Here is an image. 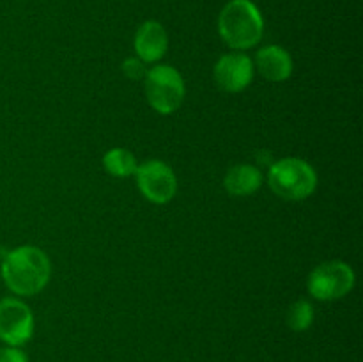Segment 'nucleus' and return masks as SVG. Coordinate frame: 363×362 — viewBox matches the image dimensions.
<instances>
[{"mask_svg": "<svg viewBox=\"0 0 363 362\" xmlns=\"http://www.w3.org/2000/svg\"><path fill=\"white\" fill-rule=\"evenodd\" d=\"M269 188L286 201H303L318 188L314 167L301 158H282L269 165Z\"/></svg>", "mask_w": 363, "mask_h": 362, "instance_id": "nucleus-3", "label": "nucleus"}, {"mask_svg": "<svg viewBox=\"0 0 363 362\" xmlns=\"http://www.w3.org/2000/svg\"><path fill=\"white\" fill-rule=\"evenodd\" d=\"M213 75L222 91L240 92L247 89L254 78V62L245 53H227L216 60Z\"/></svg>", "mask_w": 363, "mask_h": 362, "instance_id": "nucleus-8", "label": "nucleus"}, {"mask_svg": "<svg viewBox=\"0 0 363 362\" xmlns=\"http://www.w3.org/2000/svg\"><path fill=\"white\" fill-rule=\"evenodd\" d=\"M220 38L234 50L257 45L264 32V20L250 0H230L218 16Z\"/></svg>", "mask_w": 363, "mask_h": 362, "instance_id": "nucleus-2", "label": "nucleus"}, {"mask_svg": "<svg viewBox=\"0 0 363 362\" xmlns=\"http://www.w3.org/2000/svg\"><path fill=\"white\" fill-rule=\"evenodd\" d=\"M262 185V172L254 165L240 163V165L230 167L225 174L223 187L234 197H247L255 194Z\"/></svg>", "mask_w": 363, "mask_h": 362, "instance_id": "nucleus-11", "label": "nucleus"}, {"mask_svg": "<svg viewBox=\"0 0 363 362\" xmlns=\"http://www.w3.org/2000/svg\"><path fill=\"white\" fill-rule=\"evenodd\" d=\"M255 66L269 82H284L293 75V59L289 52L279 45H269L259 50Z\"/></svg>", "mask_w": 363, "mask_h": 362, "instance_id": "nucleus-10", "label": "nucleus"}, {"mask_svg": "<svg viewBox=\"0 0 363 362\" xmlns=\"http://www.w3.org/2000/svg\"><path fill=\"white\" fill-rule=\"evenodd\" d=\"M138 190L147 201L165 204L172 201L177 192V180L174 170L162 160H147L135 170Z\"/></svg>", "mask_w": 363, "mask_h": 362, "instance_id": "nucleus-6", "label": "nucleus"}, {"mask_svg": "<svg viewBox=\"0 0 363 362\" xmlns=\"http://www.w3.org/2000/svg\"><path fill=\"white\" fill-rule=\"evenodd\" d=\"M354 272L344 261H326L315 266L308 275V293L318 300H337L353 290Z\"/></svg>", "mask_w": 363, "mask_h": 362, "instance_id": "nucleus-5", "label": "nucleus"}, {"mask_svg": "<svg viewBox=\"0 0 363 362\" xmlns=\"http://www.w3.org/2000/svg\"><path fill=\"white\" fill-rule=\"evenodd\" d=\"M34 332V316L18 298L0 300V339L9 346H20L32 337Z\"/></svg>", "mask_w": 363, "mask_h": 362, "instance_id": "nucleus-7", "label": "nucleus"}, {"mask_svg": "<svg viewBox=\"0 0 363 362\" xmlns=\"http://www.w3.org/2000/svg\"><path fill=\"white\" fill-rule=\"evenodd\" d=\"M52 275L48 256L38 247L21 245L7 252L2 261V279L14 295L32 297L45 290Z\"/></svg>", "mask_w": 363, "mask_h": 362, "instance_id": "nucleus-1", "label": "nucleus"}, {"mask_svg": "<svg viewBox=\"0 0 363 362\" xmlns=\"http://www.w3.org/2000/svg\"><path fill=\"white\" fill-rule=\"evenodd\" d=\"M145 96L152 109L162 116H170L183 103L186 87L179 71L167 64L152 67L145 73Z\"/></svg>", "mask_w": 363, "mask_h": 362, "instance_id": "nucleus-4", "label": "nucleus"}, {"mask_svg": "<svg viewBox=\"0 0 363 362\" xmlns=\"http://www.w3.org/2000/svg\"><path fill=\"white\" fill-rule=\"evenodd\" d=\"M135 52L142 62H156L169 48V35L165 27L155 20L144 21L135 34Z\"/></svg>", "mask_w": 363, "mask_h": 362, "instance_id": "nucleus-9", "label": "nucleus"}, {"mask_svg": "<svg viewBox=\"0 0 363 362\" xmlns=\"http://www.w3.org/2000/svg\"><path fill=\"white\" fill-rule=\"evenodd\" d=\"M0 362H28V358L18 346H6L0 348Z\"/></svg>", "mask_w": 363, "mask_h": 362, "instance_id": "nucleus-15", "label": "nucleus"}, {"mask_svg": "<svg viewBox=\"0 0 363 362\" xmlns=\"http://www.w3.org/2000/svg\"><path fill=\"white\" fill-rule=\"evenodd\" d=\"M103 167H105L106 172L112 174V176L128 177L133 176L138 163L130 149L113 148L108 149V151L105 153V156H103Z\"/></svg>", "mask_w": 363, "mask_h": 362, "instance_id": "nucleus-12", "label": "nucleus"}, {"mask_svg": "<svg viewBox=\"0 0 363 362\" xmlns=\"http://www.w3.org/2000/svg\"><path fill=\"white\" fill-rule=\"evenodd\" d=\"M123 73L126 75L130 80H140V78L145 77L147 70H145V64L142 62L137 57H130L123 62Z\"/></svg>", "mask_w": 363, "mask_h": 362, "instance_id": "nucleus-14", "label": "nucleus"}, {"mask_svg": "<svg viewBox=\"0 0 363 362\" xmlns=\"http://www.w3.org/2000/svg\"><path fill=\"white\" fill-rule=\"evenodd\" d=\"M287 327L294 332H303L314 322V307L307 300H296L287 311Z\"/></svg>", "mask_w": 363, "mask_h": 362, "instance_id": "nucleus-13", "label": "nucleus"}]
</instances>
